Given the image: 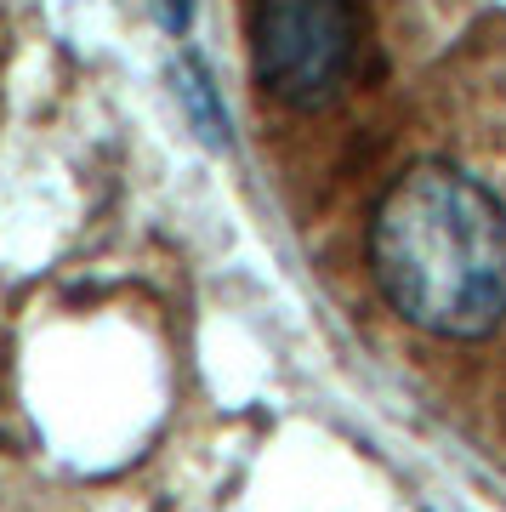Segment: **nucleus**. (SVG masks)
<instances>
[{
	"label": "nucleus",
	"mask_w": 506,
	"mask_h": 512,
	"mask_svg": "<svg viewBox=\"0 0 506 512\" xmlns=\"http://www.w3.org/2000/svg\"><path fill=\"white\" fill-rule=\"evenodd\" d=\"M353 0H251L256 86L285 109H325L353 74Z\"/></svg>",
	"instance_id": "obj_2"
},
{
	"label": "nucleus",
	"mask_w": 506,
	"mask_h": 512,
	"mask_svg": "<svg viewBox=\"0 0 506 512\" xmlns=\"http://www.w3.org/2000/svg\"><path fill=\"white\" fill-rule=\"evenodd\" d=\"M182 97L194 103L205 143H228V114H217V103H211V80H205V69H199V63H182Z\"/></svg>",
	"instance_id": "obj_3"
},
{
	"label": "nucleus",
	"mask_w": 506,
	"mask_h": 512,
	"mask_svg": "<svg viewBox=\"0 0 506 512\" xmlns=\"http://www.w3.org/2000/svg\"><path fill=\"white\" fill-rule=\"evenodd\" d=\"M154 12H160V23L171 29V35H182L188 18H194V0H154Z\"/></svg>",
	"instance_id": "obj_4"
},
{
	"label": "nucleus",
	"mask_w": 506,
	"mask_h": 512,
	"mask_svg": "<svg viewBox=\"0 0 506 512\" xmlns=\"http://www.w3.org/2000/svg\"><path fill=\"white\" fill-rule=\"evenodd\" d=\"M370 274L398 319L478 342L506 319V205L461 165H410L370 217Z\"/></svg>",
	"instance_id": "obj_1"
}]
</instances>
